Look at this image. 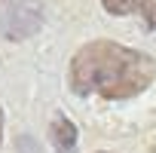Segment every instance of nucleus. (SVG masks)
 Listing matches in <instances>:
<instances>
[{
	"label": "nucleus",
	"instance_id": "nucleus-1",
	"mask_svg": "<svg viewBox=\"0 0 156 153\" xmlns=\"http://www.w3.org/2000/svg\"><path fill=\"white\" fill-rule=\"evenodd\" d=\"M156 80V58L116 40H89L73 52L67 83L73 95H101L107 101L135 98Z\"/></svg>",
	"mask_w": 156,
	"mask_h": 153
},
{
	"label": "nucleus",
	"instance_id": "nucleus-2",
	"mask_svg": "<svg viewBox=\"0 0 156 153\" xmlns=\"http://www.w3.org/2000/svg\"><path fill=\"white\" fill-rule=\"evenodd\" d=\"M43 25L40 0H0V37L25 40Z\"/></svg>",
	"mask_w": 156,
	"mask_h": 153
},
{
	"label": "nucleus",
	"instance_id": "nucleus-3",
	"mask_svg": "<svg viewBox=\"0 0 156 153\" xmlns=\"http://www.w3.org/2000/svg\"><path fill=\"white\" fill-rule=\"evenodd\" d=\"M49 141L55 153H73L76 150V126L67 116H55L49 123Z\"/></svg>",
	"mask_w": 156,
	"mask_h": 153
},
{
	"label": "nucleus",
	"instance_id": "nucleus-4",
	"mask_svg": "<svg viewBox=\"0 0 156 153\" xmlns=\"http://www.w3.org/2000/svg\"><path fill=\"white\" fill-rule=\"evenodd\" d=\"M101 3H104V9L110 16H129L138 6V0H101Z\"/></svg>",
	"mask_w": 156,
	"mask_h": 153
},
{
	"label": "nucleus",
	"instance_id": "nucleus-5",
	"mask_svg": "<svg viewBox=\"0 0 156 153\" xmlns=\"http://www.w3.org/2000/svg\"><path fill=\"white\" fill-rule=\"evenodd\" d=\"M138 6H141V16H144L147 28L156 31V0H138Z\"/></svg>",
	"mask_w": 156,
	"mask_h": 153
},
{
	"label": "nucleus",
	"instance_id": "nucleus-6",
	"mask_svg": "<svg viewBox=\"0 0 156 153\" xmlns=\"http://www.w3.org/2000/svg\"><path fill=\"white\" fill-rule=\"evenodd\" d=\"M0 144H3V110H0Z\"/></svg>",
	"mask_w": 156,
	"mask_h": 153
},
{
	"label": "nucleus",
	"instance_id": "nucleus-7",
	"mask_svg": "<svg viewBox=\"0 0 156 153\" xmlns=\"http://www.w3.org/2000/svg\"><path fill=\"white\" fill-rule=\"evenodd\" d=\"M98 153H107V150H98Z\"/></svg>",
	"mask_w": 156,
	"mask_h": 153
}]
</instances>
